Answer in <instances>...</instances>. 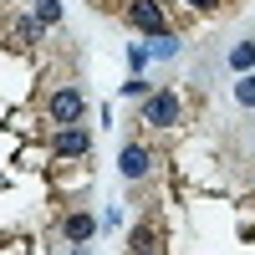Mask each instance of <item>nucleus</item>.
Returning a JSON list of instances; mask_svg holds the SVG:
<instances>
[{"mask_svg": "<svg viewBox=\"0 0 255 255\" xmlns=\"http://www.w3.org/2000/svg\"><path fill=\"white\" fill-rule=\"evenodd\" d=\"M128 67L143 72V67H148V46H133V51H128Z\"/></svg>", "mask_w": 255, "mask_h": 255, "instance_id": "f8f14e48", "label": "nucleus"}, {"mask_svg": "<svg viewBox=\"0 0 255 255\" xmlns=\"http://www.w3.org/2000/svg\"><path fill=\"white\" fill-rule=\"evenodd\" d=\"M92 235H97V220L87 215V209H72V215L61 220V240L67 245H87Z\"/></svg>", "mask_w": 255, "mask_h": 255, "instance_id": "423d86ee", "label": "nucleus"}, {"mask_svg": "<svg viewBox=\"0 0 255 255\" xmlns=\"http://www.w3.org/2000/svg\"><path fill=\"white\" fill-rule=\"evenodd\" d=\"M118 168H123V179H128V184H138V179H148V168H153V153H148L143 143H128V148H123V158H118Z\"/></svg>", "mask_w": 255, "mask_h": 255, "instance_id": "39448f33", "label": "nucleus"}, {"mask_svg": "<svg viewBox=\"0 0 255 255\" xmlns=\"http://www.w3.org/2000/svg\"><path fill=\"white\" fill-rule=\"evenodd\" d=\"M235 97L245 102V108H255V77H240L235 82Z\"/></svg>", "mask_w": 255, "mask_h": 255, "instance_id": "9b49d317", "label": "nucleus"}, {"mask_svg": "<svg viewBox=\"0 0 255 255\" xmlns=\"http://www.w3.org/2000/svg\"><path fill=\"white\" fill-rule=\"evenodd\" d=\"M143 123H148V128H179V123H184V97H179L174 87L148 92V97H143Z\"/></svg>", "mask_w": 255, "mask_h": 255, "instance_id": "f257e3e1", "label": "nucleus"}, {"mask_svg": "<svg viewBox=\"0 0 255 255\" xmlns=\"http://www.w3.org/2000/svg\"><path fill=\"white\" fill-rule=\"evenodd\" d=\"M41 31H46V26H41L36 15H15V20H10V36L20 41V46H36V41H41Z\"/></svg>", "mask_w": 255, "mask_h": 255, "instance_id": "0eeeda50", "label": "nucleus"}, {"mask_svg": "<svg viewBox=\"0 0 255 255\" xmlns=\"http://www.w3.org/2000/svg\"><path fill=\"white\" fill-rule=\"evenodd\" d=\"M230 67H240V72H245V67H255V41H240V46L230 51Z\"/></svg>", "mask_w": 255, "mask_h": 255, "instance_id": "9d476101", "label": "nucleus"}, {"mask_svg": "<svg viewBox=\"0 0 255 255\" xmlns=\"http://www.w3.org/2000/svg\"><path fill=\"white\" fill-rule=\"evenodd\" d=\"M123 15H128V26L143 31V36H168V15H163L158 0H128Z\"/></svg>", "mask_w": 255, "mask_h": 255, "instance_id": "f03ea898", "label": "nucleus"}, {"mask_svg": "<svg viewBox=\"0 0 255 255\" xmlns=\"http://www.w3.org/2000/svg\"><path fill=\"white\" fill-rule=\"evenodd\" d=\"M133 255H148V250H158V235H153V225H138L133 230V245H128Z\"/></svg>", "mask_w": 255, "mask_h": 255, "instance_id": "6e6552de", "label": "nucleus"}, {"mask_svg": "<svg viewBox=\"0 0 255 255\" xmlns=\"http://www.w3.org/2000/svg\"><path fill=\"white\" fill-rule=\"evenodd\" d=\"M87 148H92V133H87L82 123H67V128H56V133H51V153H56V158H82Z\"/></svg>", "mask_w": 255, "mask_h": 255, "instance_id": "20e7f679", "label": "nucleus"}, {"mask_svg": "<svg viewBox=\"0 0 255 255\" xmlns=\"http://www.w3.org/2000/svg\"><path fill=\"white\" fill-rule=\"evenodd\" d=\"M82 113H87V97H82V87H56L46 97V118L56 128H67V123H82Z\"/></svg>", "mask_w": 255, "mask_h": 255, "instance_id": "7ed1b4c3", "label": "nucleus"}, {"mask_svg": "<svg viewBox=\"0 0 255 255\" xmlns=\"http://www.w3.org/2000/svg\"><path fill=\"white\" fill-rule=\"evenodd\" d=\"M36 20L41 26H56L61 20V0H36Z\"/></svg>", "mask_w": 255, "mask_h": 255, "instance_id": "1a4fd4ad", "label": "nucleus"}, {"mask_svg": "<svg viewBox=\"0 0 255 255\" xmlns=\"http://www.w3.org/2000/svg\"><path fill=\"white\" fill-rule=\"evenodd\" d=\"M148 255H158V250H148Z\"/></svg>", "mask_w": 255, "mask_h": 255, "instance_id": "2eb2a0df", "label": "nucleus"}, {"mask_svg": "<svg viewBox=\"0 0 255 255\" xmlns=\"http://www.w3.org/2000/svg\"><path fill=\"white\" fill-rule=\"evenodd\" d=\"M194 10H220V0H189Z\"/></svg>", "mask_w": 255, "mask_h": 255, "instance_id": "4468645a", "label": "nucleus"}, {"mask_svg": "<svg viewBox=\"0 0 255 255\" xmlns=\"http://www.w3.org/2000/svg\"><path fill=\"white\" fill-rule=\"evenodd\" d=\"M123 92H128V97H148V82H143V77H133V82H123Z\"/></svg>", "mask_w": 255, "mask_h": 255, "instance_id": "ddd939ff", "label": "nucleus"}]
</instances>
